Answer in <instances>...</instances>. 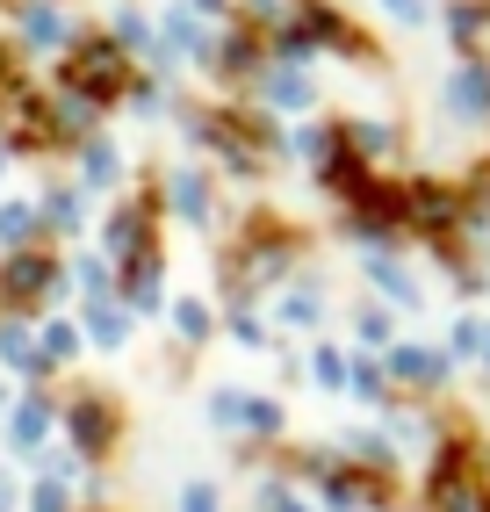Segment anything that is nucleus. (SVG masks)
Wrapping results in <instances>:
<instances>
[{"label":"nucleus","mask_w":490,"mask_h":512,"mask_svg":"<svg viewBox=\"0 0 490 512\" xmlns=\"http://www.w3.org/2000/svg\"><path fill=\"white\" fill-rule=\"evenodd\" d=\"M440 512H483V491L476 484H454V491H440Z\"/></svg>","instance_id":"obj_2"},{"label":"nucleus","mask_w":490,"mask_h":512,"mask_svg":"<svg viewBox=\"0 0 490 512\" xmlns=\"http://www.w3.org/2000/svg\"><path fill=\"white\" fill-rule=\"evenodd\" d=\"M116 73H123V65H116V51H109V44H87V51L73 58V80H80V87H94V94H109V87H116Z\"/></svg>","instance_id":"obj_1"},{"label":"nucleus","mask_w":490,"mask_h":512,"mask_svg":"<svg viewBox=\"0 0 490 512\" xmlns=\"http://www.w3.org/2000/svg\"><path fill=\"white\" fill-rule=\"evenodd\" d=\"M188 512H209V498H202V491H195V498H188Z\"/></svg>","instance_id":"obj_4"},{"label":"nucleus","mask_w":490,"mask_h":512,"mask_svg":"<svg viewBox=\"0 0 490 512\" xmlns=\"http://www.w3.org/2000/svg\"><path fill=\"white\" fill-rule=\"evenodd\" d=\"M8 289L22 296V289H44V260H15L8 267Z\"/></svg>","instance_id":"obj_3"}]
</instances>
